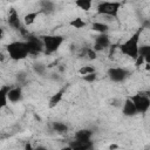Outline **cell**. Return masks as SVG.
Instances as JSON below:
<instances>
[{
    "mask_svg": "<svg viewBox=\"0 0 150 150\" xmlns=\"http://www.w3.org/2000/svg\"><path fill=\"white\" fill-rule=\"evenodd\" d=\"M142 29L143 28H139L125 42H123V43L120 45V50H121L122 54H124V55H127L129 57H132L135 60L137 59V56L139 55V46H138V42H139Z\"/></svg>",
    "mask_w": 150,
    "mask_h": 150,
    "instance_id": "obj_1",
    "label": "cell"
},
{
    "mask_svg": "<svg viewBox=\"0 0 150 150\" xmlns=\"http://www.w3.org/2000/svg\"><path fill=\"white\" fill-rule=\"evenodd\" d=\"M7 52H8L9 57L12 60H14V61L23 60L29 54L26 41H14V42H11L7 46Z\"/></svg>",
    "mask_w": 150,
    "mask_h": 150,
    "instance_id": "obj_2",
    "label": "cell"
},
{
    "mask_svg": "<svg viewBox=\"0 0 150 150\" xmlns=\"http://www.w3.org/2000/svg\"><path fill=\"white\" fill-rule=\"evenodd\" d=\"M121 8V4L116 1H103L97 6V13L107 16L116 18Z\"/></svg>",
    "mask_w": 150,
    "mask_h": 150,
    "instance_id": "obj_3",
    "label": "cell"
},
{
    "mask_svg": "<svg viewBox=\"0 0 150 150\" xmlns=\"http://www.w3.org/2000/svg\"><path fill=\"white\" fill-rule=\"evenodd\" d=\"M43 41V46H45V50L47 54H52L54 52H56L60 46L63 42V38L61 35H45L42 38Z\"/></svg>",
    "mask_w": 150,
    "mask_h": 150,
    "instance_id": "obj_4",
    "label": "cell"
},
{
    "mask_svg": "<svg viewBox=\"0 0 150 150\" xmlns=\"http://www.w3.org/2000/svg\"><path fill=\"white\" fill-rule=\"evenodd\" d=\"M130 98L134 102V104H135V107L137 109V112L144 114L150 108V97H148L145 94H143V91L130 96Z\"/></svg>",
    "mask_w": 150,
    "mask_h": 150,
    "instance_id": "obj_5",
    "label": "cell"
},
{
    "mask_svg": "<svg viewBox=\"0 0 150 150\" xmlns=\"http://www.w3.org/2000/svg\"><path fill=\"white\" fill-rule=\"evenodd\" d=\"M26 43H27L28 52H29L30 55H38L45 48L42 39H38L35 36H28Z\"/></svg>",
    "mask_w": 150,
    "mask_h": 150,
    "instance_id": "obj_6",
    "label": "cell"
},
{
    "mask_svg": "<svg viewBox=\"0 0 150 150\" xmlns=\"http://www.w3.org/2000/svg\"><path fill=\"white\" fill-rule=\"evenodd\" d=\"M129 75V71L124 68H120V67H115V68H110L108 70V76L111 81L114 82H123Z\"/></svg>",
    "mask_w": 150,
    "mask_h": 150,
    "instance_id": "obj_7",
    "label": "cell"
},
{
    "mask_svg": "<svg viewBox=\"0 0 150 150\" xmlns=\"http://www.w3.org/2000/svg\"><path fill=\"white\" fill-rule=\"evenodd\" d=\"M110 45V40L109 36L105 33H101L95 38V45H94V49L97 50H102L104 48H107Z\"/></svg>",
    "mask_w": 150,
    "mask_h": 150,
    "instance_id": "obj_8",
    "label": "cell"
},
{
    "mask_svg": "<svg viewBox=\"0 0 150 150\" xmlns=\"http://www.w3.org/2000/svg\"><path fill=\"white\" fill-rule=\"evenodd\" d=\"M122 112H123L124 116H129V117L136 115L137 109H136V107H135V104H134V102L131 101L130 97L127 98V100L124 101V103H123V108H122Z\"/></svg>",
    "mask_w": 150,
    "mask_h": 150,
    "instance_id": "obj_9",
    "label": "cell"
},
{
    "mask_svg": "<svg viewBox=\"0 0 150 150\" xmlns=\"http://www.w3.org/2000/svg\"><path fill=\"white\" fill-rule=\"evenodd\" d=\"M8 23H9L11 27H13L15 29H20L21 28L19 15H18V13H16V11L14 8H11V11H9V14H8Z\"/></svg>",
    "mask_w": 150,
    "mask_h": 150,
    "instance_id": "obj_10",
    "label": "cell"
},
{
    "mask_svg": "<svg viewBox=\"0 0 150 150\" xmlns=\"http://www.w3.org/2000/svg\"><path fill=\"white\" fill-rule=\"evenodd\" d=\"M93 145V143L89 141H80V139H75L70 143V146L71 149H81V150H87V149H90Z\"/></svg>",
    "mask_w": 150,
    "mask_h": 150,
    "instance_id": "obj_11",
    "label": "cell"
},
{
    "mask_svg": "<svg viewBox=\"0 0 150 150\" xmlns=\"http://www.w3.org/2000/svg\"><path fill=\"white\" fill-rule=\"evenodd\" d=\"M7 96H8V101H11L13 103L19 102L21 100V96H22L21 88H11L8 94H7Z\"/></svg>",
    "mask_w": 150,
    "mask_h": 150,
    "instance_id": "obj_12",
    "label": "cell"
},
{
    "mask_svg": "<svg viewBox=\"0 0 150 150\" xmlns=\"http://www.w3.org/2000/svg\"><path fill=\"white\" fill-rule=\"evenodd\" d=\"M63 94H64V89H61V90H59L57 93H55V94L50 97V100H49V108L56 107V105L61 102V100H62V97H63Z\"/></svg>",
    "mask_w": 150,
    "mask_h": 150,
    "instance_id": "obj_13",
    "label": "cell"
},
{
    "mask_svg": "<svg viewBox=\"0 0 150 150\" xmlns=\"http://www.w3.org/2000/svg\"><path fill=\"white\" fill-rule=\"evenodd\" d=\"M40 7H41V12L52 13L54 11V8H55V5L50 0H41L40 1Z\"/></svg>",
    "mask_w": 150,
    "mask_h": 150,
    "instance_id": "obj_14",
    "label": "cell"
},
{
    "mask_svg": "<svg viewBox=\"0 0 150 150\" xmlns=\"http://www.w3.org/2000/svg\"><path fill=\"white\" fill-rule=\"evenodd\" d=\"M90 137H91V131L88 129L79 130L75 134V139H80V141H89Z\"/></svg>",
    "mask_w": 150,
    "mask_h": 150,
    "instance_id": "obj_15",
    "label": "cell"
},
{
    "mask_svg": "<svg viewBox=\"0 0 150 150\" xmlns=\"http://www.w3.org/2000/svg\"><path fill=\"white\" fill-rule=\"evenodd\" d=\"M91 2L93 0H75V6L82 11L88 12L91 8Z\"/></svg>",
    "mask_w": 150,
    "mask_h": 150,
    "instance_id": "obj_16",
    "label": "cell"
},
{
    "mask_svg": "<svg viewBox=\"0 0 150 150\" xmlns=\"http://www.w3.org/2000/svg\"><path fill=\"white\" fill-rule=\"evenodd\" d=\"M91 28H93V30H95V32H97V33H107L108 32V29H109V27H108V25H105V23H103V22H94L93 25H91Z\"/></svg>",
    "mask_w": 150,
    "mask_h": 150,
    "instance_id": "obj_17",
    "label": "cell"
},
{
    "mask_svg": "<svg viewBox=\"0 0 150 150\" xmlns=\"http://www.w3.org/2000/svg\"><path fill=\"white\" fill-rule=\"evenodd\" d=\"M40 14V12H30V13H28V14H26L25 16H23V21H25V23L26 25H32V23H34V21H35V19L38 18V15Z\"/></svg>",
    "mask_w": 150,
    "mask_h": 150,
    "instance_id": "obj_18",
    "label": "cell"
},
{
    "mask_svg": "<svg viewBox=\"0 0 150 150\" xmlns=\"http://www.w3.org/2000/svg\"><path fill=\"white\" fill-rule=\"evenodd\" d=\"M139 55L144 57L145 62H150V46H142L139 48Z\"/></svg>",
    "mask_w": 150,
    "mask_h": 150,
    "instance_id": "obj_19",
    "label": "cell"
},
{
    "mask_svg": "<svg viewBox=\"0 0 150 150\" xmlns=\"http://www.w3.org/2000/svg\"><path fill=\"white\" fill-rule=\"evenodd\" d=\"M69 25H70L73 28L81 29V28H83V27L86 26V22H84L81 18H75V19H73V20L69 22Z\"/></svg>",
    "mask_w": 150,
    "mask_h": 150,
    "instance_id": "obj_20",
    "label": "cell"
},
{
    "mask_svg": "<svg viewBox=\"0 0 150 150\" xmlns=\"http://www.w3.org/2000/svg\"><path fill=\"white\" fill-rule=\"evenodd\" d=\"M53 129L57 132H66L68 130V127L62 122H54L53 123Z\"/></svg>",
    "mask_w": 150,
    "mask_h": 150,
    "instance_id": "obj_21",
    "label": "cell"
},
{
    "mask_svg": "<svg viewBox=\"0 0 150 150\" xmlns=\"http://www.w3.org/2000/svg\"><path fill=\"white\" fill-rule=\"evenodd\" d=\"M79 73L81 75H87V74H90V73H95V68L93 66H83L79 69Z\"/></svg>",
    "mask_w": 150,
    "mask_h": 150,
    "instance_id": "obj_22",
    "label": "cell"
},
{
    "mask_svg": "<svg viewBox=\"0 0 150 150\" xmlns=\"http://www.w3.org/2000/svg\"><path fill=\"white\" fill-rule=\"evenodd\" d=\"M83 80L86 82H94L96 80V73H90V74H87V75H83Z\"/></svg>",
    "mask_w": 150,
    "mask_h": 150,
    "instance_id": "obj_23",
    "label": "cell"
},
{
    "mask_svg": "<svg viewBox=\"0 0 150 150\" xmlns=\"http://www.w3.org/2000/svg\"><path fill=\"white\" fill-rule=\"evenodd\" d=\"M45 69H46V67L43 66V64H35L34 66V70L38 73V74H40V75H42L43 73H45Z\"/></svg>",
    "mask_w": 150,
    "mask_h": 150,
    "instance_id": "obj_24",
    "label": "cell"
},
{
    "mask_svg": "<svg viewBox=\"0 0 150 150\" xmlns=\"http://www.w3.org/2000/svg\"><path fill=\"white\" fill-rule=\"evenodd\" d=\"M87 55L90 60H95L96 59V50L95 49H87Z\"/></svg>",
    "mask_w": 150,
    "mask_h": 150,
    "instance_id": "obj_25",
    "label": "cell"
},
{
    "mask_svg": "<svg viewBox=\"0 0 150 150\" xmlns=\"http://www.w3.org/2000/svg\"><path fill=\"white\" fill-rule=\"evenodd\" d=\"M143 62H144V57H143L142 55H138L137 59H136V63H135V64H136V67H139Z\"/></svg>",
    "mask_w": 150,
    "mask_h": 150,
    "instance_id": "obj_26",
    "label": "cell"
},
{
    "mask_svg": "<svg viewBox=\"0 0 150 150\" xmlns=\"http://www.w3.org/2000/svg\"><path fill=\"white\" fill-rule=\"evenodd\" d=\"M145 69H146V70H150V62H146V64H145Z\"/></svg>",
    "mask_w": 150,
    "mask_h": 150,
    "instance_id": "obj_27",
    "label": "cell"
},
{
    "mask_svg": "<svg viewBox=\"0 0 150 150\" xmlns=\"http://www.w3.org/2000/svg\"><path fill=\"white\" fill-rule=\"evenodd\" d=\"M143 94H145L148 97H150V91H149V90H148V91H143Z\"/></svg>",
    "mask_w": 150,
    "mask_h": 150,
    "instance_id": "obj_28",
    "label": "cell"
},
{
    "mask_svg": "<svg viewBox=\"0 0 150 150\" xmlns=\"http://www.w3.org/2000/svg\"><path fill=\"white\" fill-rule=\"evenodd\" d=\"M109 148H110V149H115V148H117V145H115V144H111Z\"/></svg>",
    "mask_w": 150,
    "mask_h": 150,
    "instance_id": "obj_29",
    "label": "cell"
},
{
    "mask_svg": "<svg viewBox=\"0 0 150 150\" xmlns=\"http://www.w3.org/2000/svg\"><path fill=\"white\" fill-rule=\"evenodd\" d=\"M26 149H32V145H30V144H27V145H26Z\"/></svg>",
    "mask_w": 150,
    "mask_h": 150,
    "instance_id": "obj_30",
    "label": "cell"
}]
</instances>
